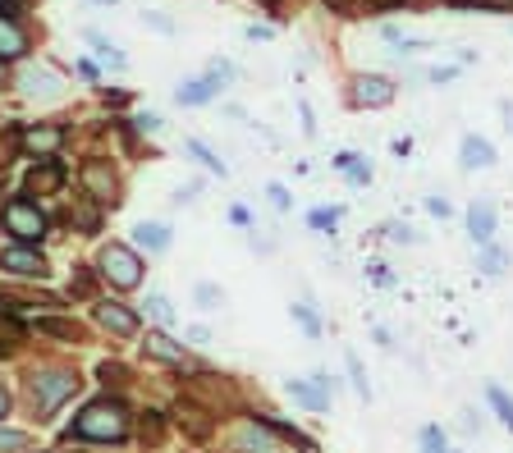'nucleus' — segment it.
Returning a JSON list of instances; mask_svg holds the SVG:
<instances>
[{
    "label": "nucleus",
    "mask_w": 513,
    "mask_h": 453,
    "mask_svg": "<svg viewBox=\"0 0 513 453\" xmlns=\"http://www.w3.org/2000/svg\"><path fill=\"white\" fill-rule=\"evenodd\" d=\"M73 435L79 439H124L128 435V412L110 399L88 403L79 417H73Z\"/></svg>",
    "instance_id": "obj_1"
},
{
    "label": "nucleus",
    "mask_w": 513,
    "mask_h": 453,
    "mask_svg": "<svg viewBox=\"0 0 513 453\" xmlns=\"http://www.w3.org/2000/svg\"><path fill=\"white\" fill-rule=\"evenodd\" d=\"M284 394L308 408V412H330V399H335V381L326 371H312L308 381H284Z\"/></svg>",
    "instance_id": "obj_2"
},
{
    "label": "nucleus",
    "mask_w": 513,
    "mask_h": 453,
    "mask_svg": "<svg viewBox=\"0 0 513 453\" xmlns=\"http://www.w3.org/2000/svg\"><path fill=\"white\" fill-rule=\"evenodd\" d=\"M5 230H10L19 243H37V239H46V215H42L28 197H10V202H5Z\"/></svg>",
    "instance_id": "obj_3"
},
{
    "label": "nucleus",
    "mask_w": 513,
    "mask_h": 453,
    "mask_svg": "<svg viewBox=\"0 0 513 453\" xmlns=\"http://www.w3.org/2000/svg\"><path fill=\"white\" fill-rule=\"evenodd\" d=\"M73 390H79V375H69V371H37L33 375V403L42 412H55Z\"/></svg>",
    "instance_id": "obj_4"
},
{
    "label": "nucleus",
    "mask_w": 513,
    "mask_h": 453,
    "mask_svg": "<svg viewBox=\"0 0 513 453\" xmlns=\"http://www.w3.org/2000/svg\"><path fill=\"white\" fill-rule=\"evenodd\" d=\"M101 275H106L115 288H138V279H142V261H138L124 243H110V248L101 252Z\"/></svg>",
    "instance_id": "obj_5"
},
{
    "label": "nucleus",
    "mask_w": 513,
    "mask_h": 453,
    "mask_svg": "<svg viewBox=\"0 0 513 453\" xmlns=\"http://www.w3.org/2000/svg\"><path fill=\"white\" fill-rule=\"evenodd\" d=\"M394 83L385 79V73H353V106L362 110H385L394 101Z\"/></svg>",
    "instance_id": "obj_6"
},
{
    "label": "nucleus",
    "mask_w": 513,
    "mask_h": 453,
    "mask_svg": "<svg viewBox=\"0 0 513 453\" xmlns=\"http://www.w3.org/2000/svg\"><path fill=\"white\" fill-rule=\"evenodd\" d=\"M230 444H234V453H280V444H284V439H280L266 421L248 417V421L234 430V439H230Z\"/></svg>",
    "instance_id": "obj_7"
},
{
    "label": "nucleus",
    "mask_w": 513,
    "mask_h": 453,
    "mask_svg": "<svg viewBox=\"0 0 513 453\" xmlns=\"http://www.w3.org/2000/svg\"><path fill=\"white\" fill-rule=\"evenodd\" d=\"M495 234H499V211H495L490 197H477L468 206V239L477 248H486V243H495Z\"/></svg>",
    "instance_id": "obj_8"
},
{
    "label": "nucleus",
    "mask_w": 513,
    "mask_h": 453,
    "mask_svg": "<svg viewBox=\"0 0 513 453\" xmlns=\"http://www.w3.org/2000/svg\"><path fill=\"white\" fill-rule=\"evenodd\" d=\"M499 156H495V146H490V137H481V133H463V142H459V165L463 170H490Z\"/></svg>",
    "instance_id": "obj_9"
},
{
    "label": "nucleus",
    "mask_w": 513,
    "mask_h": 453,
    "mask_svg": "<svg viewBox=\"0 0 513 453\" xmlns=\"http://www.w3.org/2000/svg\"><path fill=\"white\" fill-rule=\"evenodd\" d=\"M0 266H5L10 275H24V279H46V261L33 248H10L5 257H0Z\"/></svg>",
    "instance_id": "obj_10"
},
{
    "label": "nucleus",
    "mask_w": 513,
    "mask_h": 453,
    "mask_svg": "<svg viewBox=\"0 0 513 453\" xmlns=\"http://www.w3.org/2000/svg\"><path fill=\"white\" fill-rule=\"evenodd\" d=\"M97 321H101L110 335H133V330H138V312H128L124 302H101V307H97Z\"/></svg>",
    "instance_id": "obj_11"
},
{
    "label": "nucleus",
    "mask_w": 513,
    "mask_h": 453,
    "mask_svg": "<svg viewBox=\"0 0 513 453\" xmlns=\"http://www.w3.org/2000/svg\"><path fill=\"white\" fill-rule=\"evenodd\" d=\"M83 184H88V197H97V202H115V175H110V165L88 161V165H83Z\"/></svg>",
    "instance_id": "obj_12"
},
{
    "label": "nucleus",
    "mask_w": 513,
    "mask_h": 453,
    "mask_svg": "<svg viewBox=\"0 0 513 453\" xmlns=\"http://www.w3.org/2000/svg\"><path fill=\"white\" fill-rule=\"evenodd\" d=\"M28 51V37H24V28L10 19V14H0V60H19Z\"/></svg>",
    "instance_id": "obj_13"
},
{
    "label": "nucleus",
    "mask_w": 513,
    "mask_h": 453,
    "mask_svg": "<svg viewBox=\"0 0 513 453\" xmlns=\"http://www.w3.org/2000/svg\"><path fill=\"white\" fill-rule=\"evenodd\" d=\"M60 184H64V165H55V161H42L28 170V193H55Z\"/></svg>",
    "instance_id": "obj_14"
},
{
    "label": "nucleus",
    "mask_w": 513,
    "mask_h": 453,
    "mask_svg": "<svg viewBox=\"0 0 513 453\" xmlns=\"http://www.w3.org/2000/svg\"><path fill=\"white\" fill-rule=\"evenodd\" d=\"M486 403H490L495 421H499L504 430H513V394H508L499 381H486Z\"/></svg>",
    "instance_id": "obj_15"
},
{
    "label": "nucleus",
    "mask_w": 513,
    "mask_h": 453,
    "mask_svg": "<svg viewBox=\"0 0 513 453\" xmlns=\"http://www.w3.org/2000/svg\"><path fill=\"white\" fill-rule=\"evenodd\" d=\"M215 88H220V83H215L211 73H206V79H193V83H184V88L175 92V101H179V106H206V101L215 97Z\"/></svg>",
    "instance_id": "obj_16"
},
{
    "label": "nucleus",
    "mask_w": 513,
    "mask_h": 453,
    "mask_svg": "<svg viewBox=\"0 0 513 453\" xmlns=\"http://www.w3.org/2000/svg\"><path fill=\"white\" fill-rule=\"evenodd\" d=\"M477 270H481L486 279H499V275L508 270V252H504L499 243H486V248H477Z\"/></svg>",
    "instance_id": "obj_17"
},
{
    "label": "nucleus",
    "mask_w": 513,
    "mask_h": 453,
    "mask_svg": "<svg viewBox=\"0 0 513 453\" xmlns=\"http://www.w3.org/2000/svg\"><path fill=\"white\" fill-rule=\"evenodd\" d=\"M147 357L170 362V366H184V348H179L170 335H147Z\"/></svg>",
    "instance_id": "obj_18"
},
{
    "label": "nucleus",
    "mask_w": 513,
    "mask_h": 453,
    "mask_svg": "<svg viewBox=\"0 0 513 453\" xmlns=\"http://www.w3.org/2000/svg\"><path fill=\"white\" fill-rule=\"evenodd\" d=\"M60 142H64V133L51 128V124H42V128H24V146H28V151H55Z\"/></svg>",
    "instance_id": "obj_19"
},
{
    "label": "nucleus",
    "mask_w": 513,
    "mask_h": 453,
    "mask_svg": "<svg viewBox=\"0 0 513 453\" xmlns=\"http://www.w3.org/2000/svg\"><path fill=\"white\" fill-rule=\"evenodd\" d=\"M417 453H450V435L440 430L435 421H426V426L417 430Z\"/></svg>",
    "instance_id": "obj_20"
},
{
    "label": "nucleus",
    "mask_w": 513,
    "mask_h": 453,
    "mask_svg": "<svg viewBox=\"0 0 513 453\" xmlns=\"http://www.w3.org/2000/svg\"><path fill=\"white\" fill-rule=\"evenodd\" d=\"M138 243L147 248V252H166L170 248V230H166V224H138Z\"/></svg>",
    "instance_id": "obj_21"
},
{
    "label": "nucleus",
    "mask_w": 513,
    "mask_h": 453,
    "mask_svg": "<svg viewBox=\"0 0 513 453\" xmlns=\"http://www.w3.org/2000/svg\"><path fill=\"white\" fill-rule=\"evenodd\" d=\"M184 146L193 151V156H197V161H202V165H206L211 175H220V179H225V175H230V170H225V161H220V156H215V151H211L206 142H197V137H188Z\"/></svg>",
    "instance_id": "obj_22"
},
{
    "label": "nucleus",
    "mask_w": 513,
    "mask_h": 453,
    "mask_svg": "<svg viewBox=\"0 0 513 453\" xmlns=\"http://www.w3.org/2000/svg\"><path fill=\"white\" fill-rule=\"evenodd\" d=\"M344 366H348V381H353L357 399H362V403H372V385H366V371H362L357 353H344Z\"/></svg>",
    "instance_id": "obj_23"
},
{
    "label": "nucleus",
    "mask_w": 513,
    "mask_h": 453,
    "mask_svg": "<svg viewBox=\"0 0 513 453\" xmlns=\"http://www.w3.org/2000/svg\"><path fill=\"white\" fill-rule=\"evenodd\" d=\"M289 312H293V321L303 326V335H308V339H321V316H317V312L308 307V302H293Z\"/></svg>",
    "instance_id": "obj_24"
},
{
    "label": "nucleus",
    "mask_w": 513,
    "mask_h": 453,
    "mask_svg": "<svg viewBox=\"0 0 513 453\" xmlns=\"http://www.w3.org/2000/svg\"><path fill=\"white\" fill-rule=\"evenodd\" d=\"M339 206H317V211H308V224H312V230H330L335 234V224H339Z\"/></svg>",
    "instance_id": "obj_25"
},
{
    "label": "nucleus",
    "mask_w": 513,
    "mask_h": 453,
    "mask_svg": "<svg viewBox=\"0 0 513 453\" xmlns=\"http://www.w3.org/2000/svg\"><path fill=\"white\" fill-rule=\"evenodd\" d=\"M147 312H152L157 326H175V312H170V297H166V293H152V297H147Z\"/></svg>",
    "instance_id": "obj_26"
},
{
    "label": "nucleus",
    "mask_w": 513,
    "mask_h": 453,
    "mask_svg": "<svg viewBox=\"0 0 513 453\" xmlns=\"http://www.w3.org/2000/svg\"><path fill=\"white\" fill-rule=\"evenodd\" d=\"M28 448H33V439L24 430H5V426H0V453H28Z\"/></svg>",
    "instance_id": "obj_27"
},
{
    "label": "nucleus",
    "mask_w": 513,
    "mask_h": 453,
    "mask_svg": "<svg viewBox=\"0 0 513 453\" xmlns=\"http://www.w3.org/2000/svg\"><path fill=\"white\" fill-rule=\"evenodd\" d=\"M37 330H42V335H55V339H79V335H83L79 321H37Z\"/></svg>",
    "instance_id": "obj_28"
},
{
    "label": "nucleus",
    "mask_w": 513,
    "mask_h": 453,
    "mask_svg": "<svg viewBox=\"0 0 513 453\" xmlns=\"http://www.w3.org/2000/svg\"><path fill=\"white\" fill-rule=\"evenodd\" d=\"M88 42L97 46V55H101V60H106L110 69H124V55H119V51H115V46H110L106 37H97V33H88Z\"/></svg>",
    "instance_id": "obj_29"
},
{
    "label": "nucleus",
    "mask_w": 513,
    "mask_h": 453,
    "mask_svg": "<svg viewBox=\"0 0 513 453\" xmlns=\"http://www.w3.org/2000/svg\"><path fill=\"white\" fill-rule=\"evenodd\" d=\"M24 88H28V92H51L55 79H51L46 69H28V73H24Z\"/></svg>",
    "instance_id": "obj_30"
},
{
    "label": "nucleus",
    "mask_w": 513,
    "mask_h": 453,
    "mask_svg": "<svg viewBox=\"0 0 513 453\" xmlns=\"http://www.w3.org/2000/svg\"><path fill=\"white\" fill-rule=\"evenodd\" d=\"M266 197H271V206H275V211H293V197H289V188H284V184H266Z\"/></svg>",
    "instance_id": "obj_31"
},
{
    "label": "nucleus",
    "mask_w": 513,
    "mask_h": 453,
    "mask_svg": "<svg viewBox=\"0 0 513 453\" xmlns=\"http://www.w3.org/2000/svg\"><path fill=\"white\" fill-rule=\"evenodd\" d=\"M348 184H353V188H366V184H372V165H366L362 156L353 161V170H348Z\"/></svg>",
    "instance_id": "obj_32"
},
{
    "label": "nucleus",
    "mask_w": 513,
    "mask_h": 453,
    "mask_svg": "<svg viewBox=\"0 0 513 453\" xmlns=\"http://www.w3.org/2000/svg\"><path fill=\"white\" fill-rule=\"evenodd\" d=\"M197 302H202V307H220V302H225V293H220L215 284H197Z\"/></svg>",
    "instance_id": "obj_33"
},
{
    "label": "nucleus",
    "mask_w": 513,
    "mask_h": 453,
    "mask_svg": "<svg viewBox=\"0 0 513 453\" xmlns=\"http://www.w3.org/2000/svg\"><path fill=\"white\" fill-rule=\"evenodd\" d=\"M385 239H390V243H404V248L417 243V234L408 230V224H385Z\"/></svg>",
    "instance_id": "obj_34"
},
{
    "label": "nucleus",
    "mask_w": 513,
    "mask_h": 453,
    "mask_svg": "<svg viewBox=\"0 0 513 453\" xmlns=\"http://www.w3.org/2000/svg\"><path fill=\"white\" fill-rule=\"evenodd\" d=\"M426 79H431V83H454V79H459V64H435Z\"/></svg>",
    "instance_id": "obj_35"
},
{
    "label": "nucleus",
    "mask_w": 513,
    "mask_h": 453,
    "mask_svg": "<svg viewBox=\"0 0 513 453\" xmlns=\"http://www.w3.org/2000/svg\"><path fill=\"white\" fill-rule=\"evenodd\" d=\"M211 79H215V83H230V79H234V64H230V60H211Z\"/></svg>",
    "instance_id": "obj_36"
},
{
    "label": "nucleus",
    "mask_w": 513,
    "mask_h": 453,
    "mask_svg": "<svg viewBox=\"0 0 513 453\" xmlns=\"http://www.w3.org/2000/svg\"><path fill=\"white\" fill-rule=\"evenodd\" d=\"M426 211H431L435 220H450V215H454V206H450L445 197H426Z\"/></svg>",
    "instance_id": "obj_37"
},
{
    "label": "nucleus",
    "mask_w": 513,
    "mask_h": 453,
    "mask_svg": "<svg viewBox=\"0 0 513 453\" xmlns=\"http://www.w3.org/2000/svg\"><path fill=\"white\" fill-rule=\"evenodd\" d=\"M459 417H463V421H459V426H463V430H468V435H472V430H477V435H481V417H477V408H463V412H459Z\"/></svg>",
    "instance_id": "obj_38"
},
{
    "label": "nucleus",
    "mask_w": 513,
    "mask_h": 453,
    "mask_svg": "<svg viewBox=\"0 0 513 453\" xmlns=\"http://www.w3.org/2000/svg\"><path fill=\"white\" fill-rule=\"evenodd\" d=\"M353 161H357V156H353V151H339V156H335L330 165H335L339 175H348V170H353Z\"/></svg>",
    "instance_id": "obj_39"
},
{
    "label": "nucleus",
    "mask_w": 513,
    "mask_h": 453,
    "mask_svg": "<svg viewBox=\"0 0 513 453\" xmlns=\"http://www.w3.org/2000/svg\"><path fill=\"white\" fill-rule=\"evenodd\" d=\"M372 335H376V344H381V348H385V353H394V335H390V330H385V326H376V330H372Z\"/></svg>",
    "instance_id": "obj_40"
},
{
    "label": "nucleus",
    "mask_w": 513,
    "mask_h": 453,
    "mask_svg": "<svg viewBox=\"0 0 513 453\" xmlns=\"http://www.w3.org/2000/svg\"><path fill=\"white\" fill-rule=\"evenodd\" d=\"M147 24H152L157 33H175V24H170V19H161V14H147Z\"/></svg>",
    "instance_id": "obj_41"
},
{
    "label": "nucleus",
    "mask_w": 513,
    "mask_h": 453,
    "mask_svg": "<svg viewBox=\"0 0 513 453\" xmlns=\"http://www.w3.org/2000/svg\"><path fill=\"white\" fill-rule=\"evenodd\" d=\"M5 412H10V390L0 385V417H5Z\"/></svg>",
    "instance_id": "obj_42"
},
{
    "label": "nucleus",
    "mask_w": 513,
    "mask_h": 453,
    "mask_svg": "<svg viewBox=\"0 0 513 453\" xmlns=\"http://www.w3.org/2000/svg\"><path fill=\"white\" fill-rule=\"evenodd\" d=\"M508 128H513V124H508Z\"/></svg>",
    "instance_id": "obj_43"
}]
</instances>
